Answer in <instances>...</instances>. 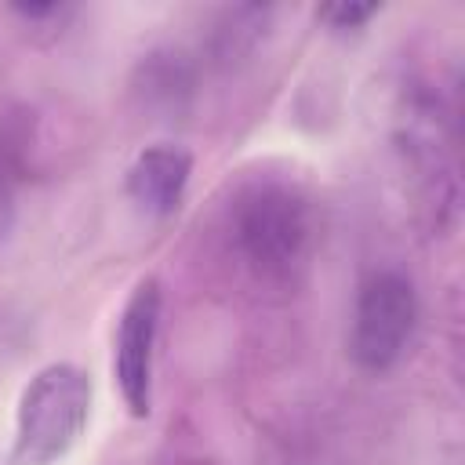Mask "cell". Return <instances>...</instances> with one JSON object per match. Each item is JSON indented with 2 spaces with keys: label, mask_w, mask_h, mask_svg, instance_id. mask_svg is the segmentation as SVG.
<instances>
[{
  "label": "cell",
  "mask_w": 465,
  "mask_h": 465,
  "mask_svg": "<svg viewBox=\"0 0 465 465\" xmlns=\"http://www.w3.org/2000/svg\"><path fill=\"white\" fill-rule=\"evenodd\" d=\"M156 327H160V283L149 276L131 291V298L120 312L116 352H113V374H116L120 396L134 418H149V411H153Z\"/></svg>",
  "instance_id": "4"
},
{
  "label": "cell",
  "mask_w": 465,
  "mask_h": 465,
  "mask_svg": "<svg viewBox=\"0 0 465 465\" xmlns=\"http://www.w3.org/2000/svg\"><path fill=\"white\" fill-rule=\"evenodd\" d=\"M91 374L76 363H47L29 378L15 414V465H54L91 418Z\"/></svg>",
  "instance_id": "1"
},
{
  "label": "cell",
  "mask_w": 465,
  "mask_h": 465,
  "mask_svg": "<svg viewBox=\"0 0 465 465\" xmlns=\"http://www.w3.org/2000/svg\"><path fill=\"white\" fill-rule=\"evenodd\" d=\"M418 320V294L414 283L396 272V269H378L363 280L356 294V312H352V334H349V352L363 371H389Z\"/></svg>",
  "instance_id": "3"
},
{
  "label": "cell",
  "mask_w": 465,
  "mask_h": 465,
  "mask_svg": "<svg viewBox=\"0 0 465 465\" xmlns=\"http://www.w3.org/2000/svg\"><path fill=\"white\" fill-rule=\"evenodd\" d=\"M11 229V193H7V185H4V178H0V236Z\"/></svg>",
  "instance_id": "7"
},
{
  "label": "cell",
  "mask_w": 465,
  "mask_h": 465,
  "mask_svg": "<svg viewBox=\"0 0 465 465\" xmlns=\"http://www.w3.org/2000/svg\"><path fill=\"white\" fill-rule=\"evenodd\" d=\"M193 174V156L182 145H149L127 167V196L149 214H171Z\"/></svg>",
  "instance_id": "5"
},
{
  "label": "cell",
  "mask_w": 465,
  "mask_h": 465,
  "mask_svg": "<svg viewBox=\"0 0 465 465\" xmlns=\"http://www.w3.org/2000/svg\"><path fill=\"white\" fill-rule=\"evenodd\" d=\"M371 15H378V4H331L320 11L323 22H331L334 29H352V25H363Z\"/></svg>",
  "instance_id": "6"
},
{
  "label": "cell",
  "mask_w": 465,
  "mask_h": 465,
  "mask_svg": "<svg viewBox=\"0 0 465 465\" xmlns=\"http://www.w3.org/2000/svg\"><path fill=\"white\" fill-rule=\"evenodd\" d=\"M312 232L309 200L291 185L265 182L236 200L232 240L247 265L262 276H291V269L305 265Z\"/></svg>",
  "instance_id": "2"
}]
</instances>
